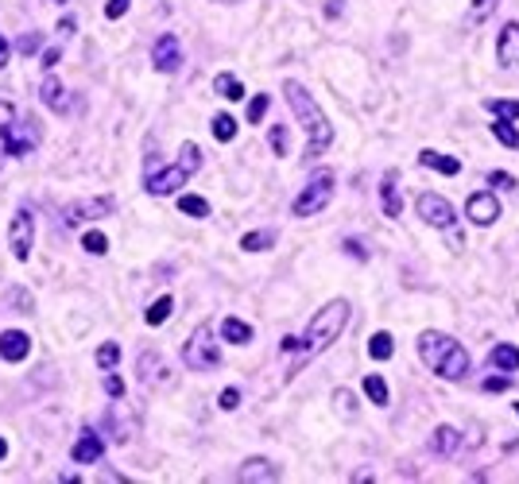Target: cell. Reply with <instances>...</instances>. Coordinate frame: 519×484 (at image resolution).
I'll use <instances>...</instances> for the list:
<instances>
[{
    "label": "cell",
    "instance_id": "cell-16",
    "mask_svg": "<svg viewBox=\"0 0 519 484\" xmlns=\"http://www.w3.org/2000/svg\"><path fill=\"white\" fill-rule=\"evenodd\" d=\"M380 209H384L388 218H399V213H403V198H399V175H395V171H388V175L380 178Z\"/></svg>",
    "mask_w": 519,
    "mask_h": 484
},
{
    "label": "cell",
    "instance_id": "cell-7",
    "mask_svg": "<svg viewBox=\"0 0 519 484\" xmlns=\"http://www.w3.org/2000/svg\"><path fill=\"white\" fill-rule=\"evenodd\" d=\"M186 178H190V175H186L183 167H155V163H151L143 186H148V194H155V198H167V194L183 190Z\"/></svg>",
    "mask_w": 519,
    "mask_h": 484
},
{
    "label": "cell",
    "instance_id": "cell-37",
    "mask_svg": "<svg viewBox=\"0 0 519 484\" xmlns=\"http://www.w3.org/2000/svg\"><path fill=\"white\" fill-rule=\"evenodd\" d=\"M12 120H16V105H12V101H0V136L12 132Z\"/></svg>",
    "mask_w": 519,
    "mask_h": 484
},
{
    "label": "cell",
    "instance_id": "cell-48",
    "mask_svg": "<svg viewBox=\"0 0 519 484\" xmlns=\"http://www.w3.org/2000/svg\"><path fill=\"white\" fill-rule=\"evenodd\" d=\"M70 31H78V20L74 16H62L59 20V35H70Z\"/></svg>",
    "mask_w": 519,
    "mask_h": 484
},
{
    "label": "cell",
    "instance_id": "cell-8",
    "mask_svg": "<svg viewBox=\"0 0 519 484\" xmlns=\"http://www.w3.org/2000/svg\"><path fill=\"white\" fill-rule=\"evenodd\" d=\"M31 241H35V221L27 209H16L12 213V225H8V244H12V256L27 259L31 256Z\"/></svg>",
    "mask_w": 519,
    "mask_h": 484
},
{
    "label": "cell",
    "instance_id": "cell-14",
    "mask_svg": "<svg viewBox=\"0 0 519 484\" xmlns=\"http://www.w3.org/2000/svg\"><path fill=\"white\" fill-rule=\"evenodd\" d=\"M496 55H500V66L519 70V24H504L500 43H496Z\"/></svg>",
    "mask_w": 519,
    "mask_h": 484
},
{
    "label": "cell",
    "instance_id": "cell-5",
    "mask_svg": "<svg viewBox=\"0 0 519 484\" xmlns=\"http://www.w3.org/2000/svg\"><path fill=\"white\" fill-rule=\"evenodd\" d=\"M183 360H186V368H194V372H210V368L221 364V353H218V345H213V329L210 326H198L190 334V341H186V349H183Z\"/></svg>",
    "mask_w": 519,
    "mask_h": 484
},
{
    "label": "cell",
    "instance_id": "cell-30",
    "mask_svg": "<svg viewBox=\"0 0 519 484\" xmlns=\"http://www.w3.org/2000/svg\"><path fill=\"white\" fill-rule=\"evenodd\" d=\"M178 167H183L186 175H194V171L201 167V151H198V143H190V140L183 143V151H178Z\"/></svg>",
    "mask_w": 519,
    "mask_h": 484
},
{
    "label": "cell",
    "instance_id": "cell-40",
    "mask_svg": "<svg viewBox=\"0 0 519 484\" xmlns=\"http://www.w3.org/2000/svg\"><path fill=\"white\" fill-rule=\"evenodd\" d=\"M105 395H109V399H120V395H125V380H120V376H105Z\"/></svg>",
    "mask_w": 519,
    "mask_h": 484
},
{
    "label": "cell",
    "instance_id": "cell-42",
    "mask_svg": "<svg viewBox=\"0 0 519 484\" xmlns=\"http://www.w3.org/2000/svg\"><path fill=\"white\" fill-rule=\"evenodd\" d=\"M271 151L287 155V128H271Z\"/></svg>",
    "mask_w": 519,
    "mask_h": 484
},
{
    "label": "cell",
    "instance_id": "cell-46",
    "mask_svg": "<svg viewBox=\"0 0 519 484\" xmlns=\"http://www.w3.org/2000/svg\"><path fill=\"white\" fill-rule=\"evenodd\" d=\"M16 47L24 50V55H35V47H39V35H24V39H20Z\"/></svg>",
    "mask_w": 519,
    "mask_h": 484
},
{
    "label": "cell",
    "instance_id": "cell-24",
    "mask_svg": "<svg viewBox=\"0 0 519 484\" xmlns=\"http://www.w3.org/2000/svg\"><path fill=\"white\" fill-rule=\"evenodd\" d=\"M178 209H183L186 218H210V201L201 198V194H186V198H178Z\"/></svg>",
    "mask_w": 519,
    "mask_h": 484
},
{
    "label": "cell",
    "instance_id": "cell-10",
    "mask_svg": "<svg viewBox=\"0 0 519 484\" xmlns=\"http://www.w3.org/2000/svg\"><path fill=\"white\" fill-rule=\"evenodd\" d=\"M151 66L159 70V74H175L183 66V47H178L175 35H159L155 39V50H151Z\"/></svg>",
    "mask_w": 519,
    "mask_h": 484
},
{
    "label": "cell",
    "instance_id": "cell-17",
    "mask_svg": "<svg viewBox=\"0 0 519 484\" xmlns=\"http://www.w3.org/2000/svg\"><path fill=\"white\" fill-rule=\"evenodd\" d=\"M101 453H105V442H101L93 430H82V438L74 442V461H78V465H93Z\"/></svg>",
    "mask_w": 519,
    "mask_h": 484
},
{
    "label": "cell",
    "instance_id": "cell-52",
    "mask_svg": "<svg viewBox=\"0 0 519 484\" xmlns=\"http://www.w3.org/2000/svg\"><path fill=\"white\" fill-rule=\"evenodd\" d=\"M516 415H519V403H516Z\"/></svg>",
    "mask_w": 519,
    "mask_h": 484
},
{
    "label": "cell",
    "instance_id": "cell-4",
    "mask_svg": "<svg viewBox=\"0 0 519 484\" xmlns=\"http://www.w3.org/2000/svg\"><path fill=\"white\" fill-rule=\"evenodd\" d=\"M329 198H334V175H329V171H318V175L310 178L306 190L291 201V213L294 218H314V213H322V209L329 206Z\"/></svg>",
    "mask_w": 519,
    "mask_h": 484
},
{
    "label": "cell",
    "instance_id": "cell-38",
    "mask_svg": "<svg viewBox=\"0 0 519 484\" xmlns=\"http://www.w3.org/2000/svg\"><path fill=\"white\" fill-rule=\"evenodd\" d=\"M218 407L221 411H236L241 407V392H236V387H225V392L218 395Z\"/></svg>",
    "mask_w": 519,
    "mask_h": 484
},
{
    "label": "cell",
    "instance_id": "cell-43",
    "mask_svg": "<svg viewBox=\"0 0 519 484\" xmlns=\"http://www.w3.org/2000/svg\"><path fill=\"white\" fill-rule=\"evenodd\" d=\"M128 4H132V0H109V4H105V16L109 20H120L128 12Z\"/></svg>",
    "mask_w": 519,
    "mask_h": 484
},
{
    "label": "cell",
    "instance_id": "cell-35",
    "mask_svg": "<svg viewBox=\"0 0 519 484\" xmlns=\"http://www.w3.org/2000/svg\"><path fill=\"white\" fill-rule=\"evenodd\" d=\"M488 109L500 120H519V101H488Z\"/></svg>",
    "mask_w": 519,
    "mask_h": 484
},
{
    "label": "cell",
    "instance_id": "cell-27",
    "mask_svg": "<svg viewBox=\"0 0 519 484\" xmlns=\"http://www.w3.org/2000/svg\"><path fill=\"white\" fill-rule=\"evenodd\" d=\"M117 364H120V345L117 341H105L97 349V368H101V372H113Z\"/></svg>",
    "mask_w": 519,
    "mask_h": 484
},
{
    "label": "cell",
    "instance_id": "cell-19",
    "mask_svg": "<svg viewBox=\"0 0 519 484\" xmlns=\"http://www.w3.org/2000/svg\"><path fill=\"white\" fill-rule=\"evenodd\" d=\"M221 337H225L229 345H248L252 341V326L241 322V318H225V322H221Z\"/></svg>",
    "mask_w": 519,
    "mask_h": 484
},
{
    "label": "cell",
    "instance_id": "cell-9",
    "mask_svg": "<svg viewBox=\"0 0 519 484\" xmlns=\"http://www.w3.org/2000/svg\"><path fill=\"white\" fill-rule=\"evenodd\" d=\"M465 218L473 221V225H496L500 221V198L488 190H473L469 201H465Z\"/></svg>",
    "mask_w": 519,
    "mask_h": 484
},
{
    "label": "cell",
    "instance_id": "cell-28",
    "mask_svg": "<svg viewBox=\"0 0 519 484\" xmlns=\"http://www.w3.org/2000/svg\"><path fill=\"white\" fill-rule=\"evenodd\" d=\"M271 244H276V233H268V229H264V233H244L241 236L244 252H264V248H271Z\"/></svg>",
    "mask_w": 519,
    "mask_h": 484
},
{
    "label": "cell",
    "instance_id": "cell-21",
    "mask_svg": "<svg viewBox=\"0 0 519 484\" xmlns=\"http://www.w3.org/2000/svg\"><path fill=\"white\" fill-rule=\"evenodd\" d=\"M364 395H369L376 407H384V403L392 399V392H388V380H384V376H376V372L364 376Z\"/></svg>",
    "mask_w": 519,
    "mask_h": 484
},
{
    "label": "cell",
    "instance_id": "cell-53",
    "mask_svg": "<svg viewBox=\"0 0 519 484\" xmlns=\"http://www.w3.org/2000/svg\"><path fill=\"white\" fill-rule=\"evenodd\" d=\"M59 4H62V0H59Z\"/></svg>",
    "mask_w": 519,
    "mask_h": 484
},
{
    "label": "cell",
    "instance_id": "cell-12",
    "mask_svg": "<svg viewBox=\"0 0 519 484\" xmlns=\"http://www.w3.org/2000/svg\"><path fill=\"white\" fill-rule=\"evenodd\" d=\"M236 476H241V484H276L279 481V469L271 465L268 457H248Z\"/></svg>",
    "mask_w": 519,
    "mask_h": 484
},
{
    "label": "cell",
    "instance_id": "cell-18",
    "mask_svg": "<svg viewBox=\"0 0 519 484\" xmlns=\"http://www.w3.org/2000/svg\"><path fill=\"white\" fill-rule=\"evenodd\" d=\"M419 163L422 167H430V171H438V175H457L461 171V163L453 155H438V151H419Z\"/></svg>",
    "mask_w": 519,
    "mask_h": 484
},
{
    "label": "cell",
    "instance_id": "cell-2",
    "mask_svg": "<svg viewBox=\"0 0 519 484\" xmlns=\"http://www.w3.org/2000/svg\"><path fill=\"white\" fill-rule=\"evenodd\" d=\"M283 97L291 105V113L299 117V124L306 128V159H318L334 143V124L326 120L318 101L302 90V82H283Z\"/></svg>",
    "mask_w": 519,
    "mask_h": 484
},
{
    "label": "cell",
    "instance_id": "cell-29",
    "mask_svg": "<svg viewBox=\"0 0 519 484\" xmlns=\"http://www.w3.org/2000/svg\"><path fill=\"white\" fill-rule=\"evenodd\" d=\"M236 136V120L229 117V113H218V117H213V140L218 143H229Z\"/></svg>",
    "mask_w": 519,
    "mask_h": 484
},
{
    "label": "cell",
    "instance_id": "cell-47",
    "mask_svg": "<svg viewBox=\"0 0 519 484\" xmlns=\"http://www.w3.org/2000/svg\"><path fill=\"white\" fill-rule=\"evenodd\" d=\"M345 252L357 256V259H369V252H364V244H360V241H345Z\"/></svg>",
    "mask_w": 519,
    "mask_h": 484
},
{
    "label": "cell",
    "instance_id": "cell-50",
    "mask_svg": "<svg viewBox=\"0 0 519 484\" xmlns=\"http://www.w3.org/2000/svg\"><path fill=\"white\" fill-rule=\"evenodd\" d=\"M4 66H8V43L0 39V70H4Z\"/></svg>",
    "mask_w": 519,
    "mask_h": 484
},
{
    "label": "cell",
    "instance_id": "cell-41",
    "mask_svg": "<svg viewBox=\"0 0 519 484\" xmlns=\"http://www.w3.org/2000/svg\"><path fill=\"white\" fill-rule=\"evenodd\" d=\"M12 302H16L20 310H31V294H27L24 287H12V291H8V306H12Z\"/></svg>",
    "mask_w": 519,
    "mask_h": 484
},
{
    "label": "cell",
    "instance_id": "cell-45",
    "mask_svg": "<svg viewBox=\"0 0 519 484\" xmlns=\"http://www.w3.org/2000/svg\"><path fill=\"white\" fill-rule=\"evenodd\" d=\"M485 392H492V395L508 392V380H504V376H492V380H485Z\"/></svg>",
    "mask_w": 519,
    "mask_h": 484
},
{
    "label": "cell",
    "instance_id": "cell-32",
    "mask_svg": "<svg viewBox=\"0 0 519 484\" xmlns=\"http://www.w3.org/2000/svg\"><path fill=\"white\" fill-rule=\"evenodd\" d=\"M492 132H496V140H500L504 148H516V151H519V132L511 128V120H496Z\"/></svg>",
    "mask_w": 519,
    "mask_h": 484
},
{
    "label": "cell",
    "instance_id": "cell-39",
    "mask_svg": "<svg viewBox=\"0 0 519 484\" xmlns=\"http://www.w3.org/2000/svg\"><path fill=\"white\" fill-rule=\"evenodd\" d=\"M155 360H159V357H155V353H143V364H140V376H143V380H148V376H151V368H155ZM159 384H171V372H163V376H159Z\"/></svg>",
    "mask_w": 519,
    "mask_h": 484
},
{
    "label": "cell",
    "instance_id": "cell-51",
    "mask_svg": "<svg viewBox=\"0 0 519 484\" xmlns=\"http://www.w3.org/2000/svg\"><path fill=\"white\" fill-rule=\"evenodd\" d=\"M8 457V442H4V438H0V461Z\"/></svg>",
    "mask_w": 519,
    "mask_h": 484
},
{
    "label": "cell",
    "instance_id": "cell-3",
    "mask_svg": "<svg viewBox=\"0 0 519 484\" xmlns=\"http://www.w3.org/2000/svg\"><path fill=\"white\" fill-rule=\"evenodd\" d=\"M419 357H422V364L434 376H442V380H461V376L469 372V353H465V345L450 334H438V329H422L419 334Z\"/></svg>",
    "mask_w": 519,
    "mask_h": 484
},
{
    "label": "cell",
    "instance_id": "cell-36",
    "mask_svg": "<svg viewBox=\"0 0 519 484\" xmlns=\"http://www.w3.org/2000/svg\"><path fill=\"white\" fill-rule=\"evenodd\" d=\"M264 113H268V93H256V97L248 101V120H252V124H260Z\"/></svg>",
    "mask_w": 519,
    "mask_h": 484
},
{
    "label": "cell",
    "instance_id": "cell-11",
    "mask_svg": "<svg viewBox=\"0 0 519 484\" xmlns=\"http://www.w3.org/2000/svg\"><path fill=\"white\" fill-rule=\"evenodd\" d=\"M27 353H31V337H27L24 329H4V334H0V360L20 364Z\"/></svg>",
    "mask_w": 519,
    "mask_h": 484
},
{
    "label": "cell",
    "instance_id": "cell-44",
    "mask_svg": "<svg viewBox=\"0 0 519 484\" xmlns=\"http://www.w3.org/2000/svg\"><path fill=\"white\" fill-rule=\"evenodd\" d=\"M488 178H492V186H500V190H516V178L504 175V171H492Z\"/></svg>",
    "mask_w": 519,
    "mask_h": 484
},
{
    "label": "cell",
    "instance_id": "cell-15",
    "mask_svg": "<svg viewBox=\"0 0 519 484\" xmlns=\"http://www.w3.org/2000/svg\"><path fill=\"white\" fill-rule=\"evenodd\" d=\"M113 209V198H90V201H78V206L66 209V225H82L90 218H105Z\"/></svg>",
    "mask_w": 519,
    "mask_h": 484
},
{
    "label": "cell",
    "instance_id": "cell-34",
    "mask_svg": "<svg viewBox=\"0 0 519 484\" xmlns=\"http://www.w3.org/2000/svg\"><path fill=\"white\" fill-rule=\"evenodd\" d=\"M334 407H337V415H341V418H353V415H357V399H353L345 387H341V392H334Z\"/></svg>",
    "mask_w": 519,
    "mask_h": 484
},
{
    "label": "cell",
    "instance_id": "cell-33",
    "mask_svg": "<svg viewBox=\"0 0 519 484\" xmlns=\"http://www.w3.org/2000/svg\"><path fill=\"white\" fill-rule=\"evenodd\" d=\"M496 4H500V0H473V4H469V20H473V24H485V20L496 12Z\"/></svg>",
    "mask_w": 519,
    "mask_h": 484
},
{
    "label": "cell",
    "instance_id": "cell-23",
    "mask_svg": "<svg viewBox=\"0 0 519 484\" xmlns=\"http://www.w3.org/2000/svg\"><path fill=\"white\" fill-rule=\"evenodd\" d=\"M492 364L504 372H519V349L516 345H496L492 349Z\"/></svg>",
    "mask_w": 519,
    "mask_h": 484
},
{
    "label": "cell",
    "instance_id": "cell-13",
    "mask_svg": "<svg viewBox=\"0 0 519 484\" xmlns=\"http://www.w3.org/2000/svg\"><path fill=\"white\" fill-rule=\"evenodd\" d=\"M39 97H43V105H47L50 113H66V109H70V93H66V85H62L59 74H47V78H43Z\"/></svg>",
    "mask_w": 519,
    "mask_h": 484
},
{
    "label": "cell",
    "instance_id": "cell-6",
    "mask_svg": "<svg viewBox=\"0 0 519 484\" xmlns=\"http://www.w3.org/2000/svg\"><path fill=\"white\" fill-rule=\"evenodd\" d=\"M415 209H419V218L427 221V225L450 229V233H453V221H457V213H453V206H450L446 198H438V194H419Z\"/></svg>",
    "mask_w": 519,
    "mask_h": 484
},
{
    "label": "cell",
    "instance_id": "cell-31",
    "mask_svg": "<svg viewBox=\"0 0 519 484\" xmlns=\"http://www.w3.org/2000/svg\"><path fill=\"white\" fill-rule=\"evenodd\" d=\"M82 248L90 252V256H105V252H109V236L101 233V229H90V233L82 236Z\"/></svg>",
    "mask_w": 519,
    "mask_h": 484
},
{
    "label": "cell",
    "instance_id": "cell-22",
    "mask_svg": "<svg viewBox=\"0 0 519 484\" xmlns=\"http://www.w3.org/2000/svg\"><path fill=\"white\" fill-rule=\"evenodd\" d=\"M392 353H395V337L388 334V329L372 334V341H369V357H372V360H388Z\"/></svg>",
    "mask_w": 519,
    "mask_h": 484
},
{
    "label": "cell",
    "instance_id": "cell-49",
    "mask_svg": "<svg viewBox=\"0 0 519 484\" xmlns=\"http://www.w3.org/2000/svg\"><path fill=\"white\" fill-rule=\"evenodd\" d=\"M59 59H62V50H59V47H50L47 55H43V66H55Z\"/></svg>",
    "mask_w": 519,
    "mask_h": 484
},
{
    "label": "cell",
    "instance_id": "cell-20",
    "mask_svg": "<svg viewBox=\"0 0 519 484\" xmlns=\"http://www.w3.org/2000/svg\"><path fill=\"white\" fill-rule=\"evenodd\" d=\"M171 314H175V299H171V294H159V299H155V302L148 306L143 322H148V326H163V322H167Z\"/></svg>",
    "mask_w": 519,
    "mask_h": 484
},
{
    "label": "cell",
    "instance_id": "cell-25",
    "mask_svg": "<svg viewBox=\"0 0 519 484\" xmlns=\"http://www.w3.org/2000/svg\"><path fill=\"white\" fill-rule=\"evenodd\" d=\"M430 446H434V453H442V457H446V453H453V450H457V430H453V426H438Z\"/></svg>",
    "mask_w": 519,
    "mask_h": 484
},
{
    "label": "cell",
    "instance_id": "cell-26",
    "mask_svg": "<svg viewBox=\"0 0 519 484\" xmlns=\"http://www.w3.org/2000/svg\"><path fill=\"white\" fill-rule=\"evenodd\" d=\"M213 90H218L221 97H229V101H241L244 97V85L236 82L233 74H218V78H213Z\"/></svg>",
    "mask_w": 519,
    "mask_h": 484
},
{
    "label": "cell",
    "instance_id": "cell-1",
    "mask_svg": "<svg viewBox=\"0 0 519 484\" xmlns=\"http://www.w3.org/2000/svg\"><path fill=\"white\" fill-rule=\"evenodd\" d=\"M345 326H349V302L334 299V302H326L318 314L310 318V326H306V334H302V337H283V353H294L291 372L302 364V360H310V357H318L322 349H329V345L341 337Z\"/></svg>",
    "mask_w": 519,
    "mask_h": 484
}]
</instances>
